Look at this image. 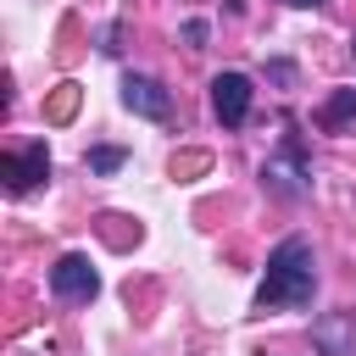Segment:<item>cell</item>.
I'll return each instance as SVG.
<instances>
[{"label":"cell","instance_id":"1","mask_svg":"<svg viewBox=\"0 0 356 356\" xmlns=\"http://www.w3.org/2000/svg\"><path fill=\"white\" fill-rule=\"evenodd\" d=\"M312 289H317V261H312V245L300 234H289L273 256H267V278L256 289V306L273 312V306H312Z\"/></svg>","mask_w":356,"mask_h":356},{"label":"cell","instance_id":"2","mask_svg":"<svg viewBox=\"0 0 356 356\" xmlns=\"http://www.w3.org/2000/svg\"><path fill=\"white\" fill-rule=\"evenodd\" d=\"M211 111L222 128H239L250 117V78L245 72H217L211 78Z\"/></svg>","mask_w":356,"mask_h":356},{"label":"cell","instance_id":"3","mask_svg":"<svg viewBox=\"0 0 356 356\" xmlns=\"http://www.w3.org/2000/svg\"><path fill=\"white\" fill-rule=\"evenodd\" d=\"M50 289H56L61 300H95V295H100V278H95L89 256H61V261L50 267Z\"/></svg>","mask_w":356,"mask_h":356},{"label":"cell","instance_id":"4","mask_svg":"<svg viewBox=\"0 0 356 356\" xmlns=\"http://www.w3.org/2000/svg\"><path fill=\"white\" fill-rule=\"evenodd\" d=\"M0 178L11 195H28L39 178H50V150L44 145H28L22 156H0Z\"/></svg>","mask_w":356,"mask_h":356},{"label":"cell","instance_id":"5","mask_svg":"<svg viewBox=\"0 0 356 356\" xmlns=\"http://www.w3.org/2000/svg\"><path fill=\"white\" fill-rule=\"evenodd\" d=\"M122 106H128V111H139V117H156V122H161V117L172 111V95H167L156 78L128 72V78H122Z\"/></svg>","mask_w":356,"mask_h":356},{"label":"cell","instance_id":"6","mask_svg":"<svg viewBox=\"0 0 356 356\" xmlns=\"http://www.w3.org/2000/svg\"><path fill=\"white\" fill-rule=\"evenodd\" d=\"M312 339H317L323 356H350V345H356V317H350V312H328V317L312 323Z\"/></svg>","mask_w":356,"mask_h":356},{"label":"cell","instance_id":"7","mask_svg":"<svg viewBox=\"0 0 356 356\" xmlns=\"http://www.w3.org/2000/svg\"><path fill=\"white\" fill-rule=\"evenodd\" d=\"M261 178H267L278 195H289V200L306 195V184H300V156H295V150H289V156H273V161L261 167Z\"/></svg>","mask_w":356,"mask_h":356},{"label":"cell","instance_id":"8","mask_svg":"<svg viewBox=\"0 0 356 356\" xmlns=\"http://www.w3.org/2000/svg\"><path fill=\"white\" fill-rule=\"evenodd\" d=\"M345 122H356V89H334L317 111V128H328V134H339Z\"/></svg>","mask_w":356,"mask_h":356},{"label":"cell","instance_id":"9","mask_svg":"<svg viewBox=\"0 0 356 356\" xmlns=\"http://www.w3.org/2000/svg\"><path fill=\"white\" fill-rule=\"evenodd\" d=\"M78 83H56V95L44 100V122H72V111H78Z\"/></svg>","mask_w":356,"mask_h":356},{"label":"cell","instance_id":"10","mask_svg":"<svg viewBox=\"0 0 356 356\" xmlns=\"http://www.w3.org/2000/svg\"><path fill=\"white\" fill-rule=\"evenodd\" d=\"M89 167H95V172H111V167H122V150L100 145V150H89Z\"/></svg>","mask_w":356,"mask_h":356},{"label":"cell","instance_id":"11","mask_svg":"<svg viewBox=\"0 0 356 356\" xmlns=\"http://www.w3.org/2000/svg\"><path fill=\"white\" fill-rule=\"evenodd\" d=\"M172 172L184 178V172H206V156L200 150H189V156H172Z\"/></svg>","mask_w":356,"mask_h":356},{"label":"cell","instance_id":"12","mask_svg":"<svg viewBox=\"0 0 356 356\" xmlns=\"http://www.w3.org/2000/svg\"><path fill=\"white\" fill-rule=\"evenodd\" d=\"M289 6H317V0H289Z\"/></svg>","mask_w":356,"mask_h":356}]
</instances>
